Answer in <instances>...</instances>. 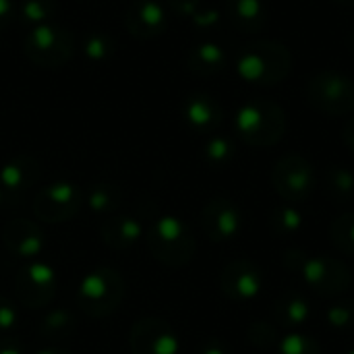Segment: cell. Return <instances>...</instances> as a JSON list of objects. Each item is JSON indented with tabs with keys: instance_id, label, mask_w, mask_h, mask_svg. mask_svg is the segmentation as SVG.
<instances>
[{
	"instance_id": "38",
	"label": "cell",
	"mask_w": 354,
	"mask_h": 354,
	"mask_svg": "<svg viewBox=\"0 0 354 354\" xmlns=\"http://www.w3.org/2000/svg\"><path fill=\"white\" fill-rule=\"evenodd\" d=\"M0 354H23V346L15 338H2L0 340Z\"/></svg>"
},
{
	"instance_id": "27",
	"label": "cell",
	"mask_w": 354,
	"mask_h": 354,
	"mask_svg": "<svg viewBox=\"0 0 354 354\" xmlns=\"http://www.w3.org/2000/svg\"><path fill=\"white\" fill-rule=\"evenodd\" d=\"M330 241L336 251L354 257V212H344L330 224Z\"/></svg>"
},
{
	"instance_id": "14",
	"label": "cell",
	"mask_w": 354,
	"mask_h": 354,
	"mask_svg": "<svg viewBox=\"0 0 354 354\" xmlns=\"http://www.w3.org/2000/svg\"><path fill=\"white\" fill-rule=\"evenodd\" d=\"M220 288L234 303H251L263 288L261 268L251 259H232L220 272Z\"/></svg>"
},
{
	"instance_id": "7",
	"label": "cell",
	"mask_w": 354,
	"mask_h": 354,
	"mask_svg": "<svg viewBox=\"0 0 354 354\" xmlns=\"http://www.w3.org/2000/svg\"><path fill=\"white\" fill-rule=\"evenodd\" d=\"M272 185L286 203H303L317 185L313 164L301 153H286L274 164Z\"/></svg>"
},
{
	"instance_id": "39",
	"label": "cell",
	"mask_w": 354,
	"mask_h": 354,
	"mask_svg": "<svg viewBox=\"0 0 354 354\" xmlns=\"http://www.w3.org/2000/svg\"><path fill=\"white\" fill-rule=\"evenodd\" d=\"M342 143L354 151V116L344 124V129H342Z\"/></svg>"
},
{
	"instance_id": "2",
	"label": "cell",
	"mask_w": 354,
	"mask_h": 354,
	"mask_svg": "<svg viewBox=\"0 0 354 354\" xmlns=\"http://www.w3.org/2000/svg\"><path fill=\"white\" fill-rule=\"evenodd\" d=\"M239 75L253 85L272 87L282 83L292 71V54L280 41L259 39L249 44L236 62Z\"/></svg>"
},
{
	"instance_id": "12",
	"label": "cell",
	"mask_w": 354,
	"mask_h": 354,
	"mask_svg": "<svg viewBox=\"0 0 354 354\" xmlns=\"http://www.w3.org/2000/svg\"><path fill=\"white\" fill-rule=\"evenodd\" d=\"M199 222L212 243H230L243 230V212L232 199L214 197L203 205Z\"/></svg>"
},
{
	"instance_id": "43",
	"label": "cell",
	"mask_w": 354,
	"mask_h": 354,
	"mask_svg": "<svg viewBox=\"0 0 354 354\" xmlns=\"http://www.w3.org/2000/svg\"><path fill=\"white\" fill-rule=\"evenodd\" d=\"M346 354H354V348H353V351H348V353H346Z\"/></svg>"
},
{
	"instance_id": "31",
	"label": "cell",
	"mask_w": 354,
	"mask_h": 354,
	"mask_svg": "<svg viewBox=\"0 0 354 354\" xmlns=\"http://www.w3.org/2000/svg\"><path fill=\"white\" fill-rule=\"evenodd\" d=\"M326 322L334 330L354 328V299H340L326 309Z\"/></svg>"
},
{
	"instance_id": "41",
	"label": "cell",
	"mask_w": 354,
	"mask_h": 354,
	"mask_svg": "<svg viewBox=\"0 0 354 354\" xmlns=\"http://www.w3.org/2000/svg\"><path fill=\"white\" fill-rule=\"evenodd\" d=\"M37 354H71L68 351H62V348H44V351H39Z\"/></svg>"
},
{
	"instance_id": "16",
	"label": "cell",
	"mask_w": 354,
	"mask_h": 354,
	"mask_svg": "<svg viewBox=\"0 0 354 354\" xmlns=\"http://www.w3.org/2000/svg\"><path fill=\"white\" fill-rule=\"evenodd\" d=\"M2 243L6 251L19 259H35L44 251L41 228L25 218H15L2 228Z\"/></svg>"
},
{
	"instance_id": "3",
	"label": "cell",
	"mask_w": 354,
	"mask_h": 354,
	"mask_svg": "<svg viewBox=\"0 0 354 354\" xmlns=\"http://www.w3.org/2000/svg\"><path fill=\"white\" fill-rule=\"evenodd\" d=\"M236 133L243 143L253 147L276 145L286 131V114L274 100H251L236 112Z\"/></svg>"
},
{
	"instance_id": "4",
	"label": "cell",
	"mask_w": 354,
	"mask_h": 354,
	"mask_svg": "<svg viewBox=\"0 0 354 354\" xmlns=\"http://www.w3.org/2000/svg\"><path fill=\"white\" fill-rule=\"evenodd\" d=\"M124 295L127 286L122 276L112 268H97L81 278L75 299L87 317L102 319L120 309Z\"/></svg>"
},
{
	"instance_id": "25",
	"label": "cell",
	"mask_w": 354,
	"mask_h": 354,
	"mask_svg": "<svg viewBox=\"0 0 354 354\" xmlns=\"http://www.w3.org/2000/svg\"><path fill=\"white\" fill-rule=\"evenodd\" d=\"M75 326H77V322L71 311L54 309L41 319L39 334H41V338H46L50 342H58V340L71 338V334L75 332Z\"/></svg>"
},
{
	"instance_id": "15",
	"label": "cell",
	"mask_w": 354,
	"mask_h": 354,
	"mask_svg": "<svg viewBox=\"0 0 354 354\" xmlns=\"http://www.w3.org/2000/svg\"><path fill=\"white\" fill-rule=\"evenodd\" d=\"M166 8L158 0H133L124 10V27L137 39H153L166 31Z\"/></svg>"
},
{
	"instance_id": "13",
	"label": "cell",
	"mask_w": 354,
	"mask_h": 354,
	"mask_svg": "<svg viewBox=\"0 0 354 354\" xmlns=\"http://www.w3.org/2000/svg\"><path fill=\"white\" fill-rule=\"evenodd\" d=\"M129 348L133 354H178L180 340L168 322L143 317L131 328Z\"/></svg>"
},
{
	"instance_id": "36",
	"label": "cell",
	"mask_w": 354,
	"mask_h": 354,
	"mask_svg": "<svg viewBox=\"0 0 354 354\" xmlns=\"http://www.w3.org/2000/svg\"><path fill=\"white\" fill-rule=\"evenodd\" d=\"M17 19V4L12 0H0V31H4Z\"/></svg>"
},
{
	"instance_id": "32",
	"label": "cell",
	"mask_w": 354,
	"mask_h": 354,
	"mask_svg": "<svg viewBox=\"0 0 354 354\" xmlns=\"http://www.w3.org/2000/svg\"><path fill=\"white\" fill-rule=\"evenodd\" d=\"M278 354H322V346L315 338L305 336V334H288L280 340Z\"/></svg>"
},
{
	"instance_id": "24",
	"label": "cell",
	"mask_w": 354,
	"mask_h": 354,
	"mask_svg": "<svg viewBox=\"0 0 354 354\" xmlns=\"http://www.w3.org/2000/svg\"><path fill=\"white\" fill-rule=\"evenodd\" d=\"M303 222H305V218H303L301 209H297L292 203L278 205L270 212V228L280 239H288V236L297 234L303 228Z\"/></svg>"
},
{
	"instance_id": "33",
	"label": "cell",
	"mask_w": 354,
	"mask_h": 354,
	"mask_svg": "<svg viewBox=\"0 0 354 354\" xmlns=\"http://www.w3.org/2000/svg\"><path fill=\"white\" fill-rule=\"evenodd\" d=\"M17 319H19L17 305L8 301L6 297H0V334L10 332L17 326Z\"/></svg>"
},
{
	"instance_id": "42",
	"label": "cell",
	"mask_w": 354,
	"mask_h": 354,
	"mask_svg": "<svg viewBox=\"0 0 354 354\" xmlns=\"http://www.w3.org/2000/svg\"><path fill=\"white\" fill-rule=\"evenodd\" d=\"M332 2H336L340 6H346V8H353L354 6V0H332Z\"/></svg>"
},
{
	"instance_id": "6",
	"label": "cell",
	"mask_w": 354,
	"mask_h": 354,
	"mask_svg": "<svg viewBox=\"0 0 354 354\" xmlns=\"http://www.w3.org/2000/svg\"><path fill=\"white\" fill-rule=\"evenodd\" d=\"M307 100L322 114H351L354 110V81L338 71H322L311 77Z\"/></svg>"
},
{
	"instance_id": "44",
	"label": "cell",
	"mask_w": 354,
	"mask_h": 354,
	"mask_svg": "<svg viewBox=\"0 0 354 354\" xmlns=\"http://www.w3.org/2000/svg\"><path fill=\"white\" fill-rule=\"evenodd\" d=\"M0 203H2V193H0Z\"/></svg>"
},
{
	"instance_id": "21",
	"label": "cell",
	"mask_w": 354,
	"mask_h": 354,
	"mask_svg": "<svg viewBox=\"0 0 354 354\" xmlns=\"http://www.w3.org/2000/svg\"><path fill=\"white\" fill-rule=\"evenodd\" d=\"M185 64L193 75L212 77L226 68V52L214 41H203L187 52Z\"/></svg>"
},
{
	"instance_id": "10",
	"label": "cell",
	"mask_w": 354,
	"mask_h": 354,
	"mask_svg": "<svg viewBox=\"0 0 354 354\" xmlns=\"http://www.w3.org/2000/svg\"><path fill=\"white\" fill-rule=\"evenodd\" d=\"M15 297L27 309H41L56 297V272L44 261L23 266L15 276Z\"/></svg>"
},
{
	"instance_id": "26",
	"label": "cell",
	"mask_w": 354,
	"mask_h": 354,
	"mask_svg": "<svg viewBox=\"0 0 354 354\" xmlns=\"http://www.w3.org/2000/svg\"><path fill=\"white\" fill-rule=\"evenodd\" d=\"M58 12L56 0H21L17 4V17L25 25H46L52 23L54 15Z\"/></svg>"
},
{
	"instance_id": "9",
	"label": "cell",
	"mask_w": 354,
	"mask_h": 354,
	"mask_svg": "<svg viewBox=\"0 0 354 354\" xmlns=\"http://www.w3.org/2000/svg\"><path fill=\"white\" fill-rule=\"evenodd\" d=\"M299 276L319 297L336 299L353 284V274L344 261L332 255H309Z\"/></svg>"
},
{
	"instance_id": "5",
	"label": "cell",
	"mask_w": 354,
	"mask_h": 354,
	"mask_svg": "<svg viewBox=\"0 0 354 354\" xmlns=\"http://www.w3.org/2000/svg\"><path fill=\"white\" fill-rule=\"evenodd\" d=\"M73 33L54 23L33 27L23 39V54L39 68H62L73 58Z\"/></svg>"
},
{
	"instance_id": "8",
	"label": "cell",
	"mask_w": 354,
	"mask_h": 354,
	"mask_svg": "<svg viewBox=\"0 0 354 354\" xmlns=\"http://www.w3.org/2000/svg\"><path fill=\"white\" fill-rule=\"evenodd\" d=\"M85 193L68 180H56L39 189L33 197V214L39 222L62 224L77 216L83 207Z\"/></svg>"
},
{
	"instance_id": "28",
	"label": "cell",
	"mask_w": 354,
	"mask_h": 354,
	"mask_svg": "<svg viewBox=\"0 0 354 354\" xmlns=\"http://www.w3.org/2000/svg\"><path fill=\"white\" fill-rule=\"evenodd\" d=\"M114 48H116L114 39L104 31H91L83 39V54L93 64H102V62L110 60L114 54Z\"/></svg>"
},
{
	"instance_id": "23",
	"label": "cell",
	"mask_w": 354,
	"mask_h": 354,
	"mask_svg": "<svg viewBox=\"0 0 354 354\" xmlns=\"http://www.w3.org/2000/svg\"><path fill=\"white\" fill-rule=\"evenodd\" d=\"M124 193L114 183H95L85 193V203L93 214H116V209L122 205Z\"/></svg>"
},
{
	"instance_id": "30",
	"label": "cell",
	"mask_w": 354,
	"mask_h": 354,
	"mask_svg": "<svg viewBox=\"0 0 354 354\" xmlns=\"http://www.w3.org/2000/svg\"><path fill=\"white\" fill-rule=\"evenodd\" d=\"M203 158L212 166H226L234 158V143L228 137L216 135L203 147Z\"/></svg>"
},
{
	"instance_id": "20",
	"label": "cell",
	"mask_w": 354,
	"mask_h": 354,
	"mask_svg": "<svg viewBox=\"0 0 354 354\" xmlns=\"http://www.w3.org/2000/svg\"><path fill=\"white\" fill-rule=\"evenodd\" d=\"M224 10L232 27L239 31L257 33L268 25V8L261 0H226Z\"/></svg>"
},
{
	"instance_id": "40",
	"label": "cell",
	"mask_w": 354,
	"mask_h": 354,
	"mask_svg": "<svg viewBox=\"0 0 354 354\" xmlns=\"http://www.w3.org/2000/svg\"><path fill=\"white\" fill-rule=\"evenodd\" d=\"M193 19H195V23H199V25H207V23H214V21H218V12H195L193 15Z\"/></svg>"
},
{
	"instance_id": "17",
	"label": "cell",
	"mask_w": 354,
	"mask_h": 354,
	"mask_svg": "<svg viewBox=\"0 0 354 354\" xmlns=\"http://www.w3.org/2000/svg\"><path fill=\"white\" fill-rule=\"evenodd\" d=\"M183 118L187 127L197 133H212L222 124L224 112L216 97L207 93H193L183 106Z\"/></svg>"
},
{
	"instance_id": "34",
	"label": "cell",
	"mask_w": 354,
	"mask_h": 354,
	"mask_svg": "<svg viewBox=\"0 0 354 354\" xmlns=\"http://www.w3.org/2000/svg\"><path fill=\"white\" fill-rule=\"evenodd\" d=\"M307 257H309V253L303 251V249H288V251H284V255H282V263H284V268H286L288 272L299 274L301 268H303V263L307 261Z\"/></svg>"
},
{
	"instance_id": "19",
	"label": "cell",
	"mask_w": 354,
	"mask_h": 354,
	"mask_svg": "<svg viewBox=\"0 0 354 354\" xmlns=\"http://www.w3.org/2000/svg\"><path fill=\"white\" fill-rule=\"evenodd\" d=\"M272 315H274L276 326L295 330V328H301L303 324H307V319L311 317V303L299 290H284L276 299Z\"/></svg>"
},
{
	"instance_id": "37",
	"label": "cell",
	"mask_w": 354,
	"mask_h": 354,
	"mask_svg": "<svg viewBox=\"0 0 354 354\" xmlns=\"http://www.w3.org/2000/svg\"><path fill=\"white\" fill-rule=\"evenodd\" d=\"M197 354H228V346L220 340H207L201 344Z\"/></svg>"
},
{
	"instance_id": "29",
	"label": "cell",
	"mask_w": 354,
	"mask_h": 354,
	"mask_svg": "<svg viewBox=\"0 0 354 354\" xmlns=\"http://www.w3.org/2000/svg\"><path fill=\"white\" fill-rule=\"evenodd\" d=\"M247 340H249L255 348H259V351H274V348H278V344H280L282 338H280V334H278V326H276V324L259 319V322H253V324L249 326V330H247Z\"/></svg>"
},
{
	"instance_id": "35",
	"label": "cell",
	"mask_w": 354,
	"mask_h": 354,
	"mask_svg": "<svg viewBox=\"0 0 354 354\" xmlns=\"http://www.w3.org/2000/svg\"><path fill=\"white\" fill-rule=\"evenodd\" d=\"M199 2L201 0H166L168 8L180 17H193L199 8Z\"/></svg>"
},
{
	"instance_id": "18",
	"label": "cell",
	"mask_w": 354,
	"mask_h": 354,
	"mask_svg": "<svg viewBox=\"0 0 354 354\" xmlns=\"http://www.w3.org/2000/svg\"><path fill=\"white\" fill-rule=\"evenodd\" d=\"M143 236V226L137 218L127 214H112L100 224V239L108 249L124 251Z\"/></svg>"
},
{
	"instance_id": "22",
	"label": "cell",
	"mask_w": 354,
	"mask_h": 354,
	"mask_svg": "<svg viewBox=\"0 0 354 354\" xmlns=\"http://www.w3.org/2000/svg\"><path fill=\"white\" fill-rule=\"evenodd\" d=\"M324 193L332 203H346L354 197V174L344 166H328L324 172Z\"/></svg>"
},
{
	"instance_id": "1",
	"label": "cell",
	"mask_w": 354,
	"mask_h": 354,
	"mask_svg": "<svg viewBox=\"0 0 354 354\" xmlns=\"http://www.w3.org/2000/svg\"><path fill=\"white\" fill-rule=\"evenodd\" d=\"M151 257L170 270L189 266L197 253V239L191 226L178 216H160L153 220L145 234Z\"/></svg>"
},
{
	"instance_id": "11",
	"label": "cell",
	"mask_w": 354,
	"mask_h": 354,
	"mask_svg": "<svg viewBox=\"0 0 354 354\" xmlns=\"http://www.w3.org/2000/svg\"><path fill=\"white\" fill-rule=\"evenodd\" d=\"M41 176V164L37 158L29 153L12 156L4 166L0 168V193L2 201L8 207L19 205L39 183Z\"/></svg>"
}]
</instances>
